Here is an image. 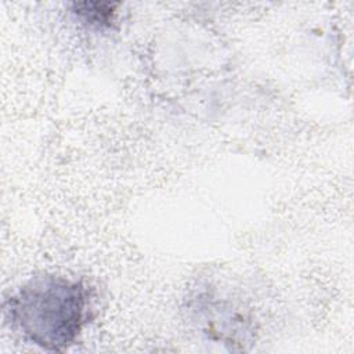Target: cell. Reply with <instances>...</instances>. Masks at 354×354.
Returning <instances> with one entry per match:
<instances>
[{
	"label": "cell",
	"mask_w": 354,
	"mask_h": 354,
	"mask_svg": "<svg viewBox=\"0 0 354 354\" xmlns=\"http://www.w3.org/2000/svg\"><path fill=\"white\" fill-rule=\"evenodd\" d=\"M116 4L111 3H73V12L91 25H111L113 22Z\"/></svg>",
	"instance_id": "3957f363"
},
{
	"label": "cell",
	"mask_w": 354,
	"mask_h": 354,
	"mask_svg": "<svg viewBox=\"0 0 354 354\" xmlns=\"http://www.w3.org/2000/svg\"><path fill=\"white\" fill-rule=\"evenodd\" d=\"M88 310L87 286L54 274L30 278L4 303L12 329L47 351H64L73 344L88 319Z\"/></svg>",
	"instance_id": "6da1fadb"
},
{
	"label": "cell",
	"mask_w": 354,
	"mask_h": 354,
	"mask_svg": "<svg viewBox=\"0 0 354 354\" xmlns=\"http://www.w3.org/2000/svg\"><path fill=\"white\" fill-rule=\"evenodd\" d=\"M189 310L209 337H218L225 343L242 344L254 330L246 307L224 297L217 289L195 293Z\"/></svg>",
	"instance_id": "7a4b0ae2"
}]
</instances>
